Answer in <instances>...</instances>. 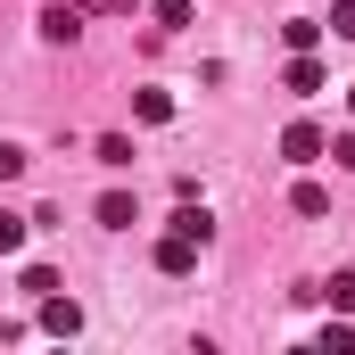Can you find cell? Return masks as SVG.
<instances>
[{
  "label": "cell",
  "instance_id": "1",
  "mask_svg": "<svg viewBox=\"0 0 355 355\" xmlns=\"http://www.w3.org/2000/svg\"><path fill=\"white\" fill-rule=\"evenodd\" d=\"M281 157H289V166H322V157H331V132H322L314 116H297V124L281 132Z\"/></svg>",
  "mask_w": 355,
  "mask_h": 355
},
{
  "label": "cell",
  "instance_id": "2",
  "mask_svg": "<svg viewBox=\"0 0 355 355\" xmlns=\"http://www.w3.org/2000/svg\"><path fill=\"white\" fill-rule=\"evenodd\" d=\"M75 33H83V0H42V42H58V50H67Z\"/></svg>",
  "mask_w": 355,
  "mask_h": 355
},
{
  "label": "cell",
  "instance_id": "3",
  "mask_svg": "<svg viewBox=\"0 0 355 355\" xmlns=\"http://www.w3.org/2000/svg\"><path fill=\"white\" fill-rule=\"evenodd\" d=\"M281 83L297 91V99H314V91L331 83V75H322V58H314V50H289V67H281Z\"/></svg>",
  "mask_w": 355,
  "mask_h": 355
},
{
  "label": "cell",
  "instance_id": "4",
  "mask_svg": "<svg viewBox=\"0 0 355 355\" xmlns=\"http://www.w3.org/2000/svg\"><path fill=\"white\" fill-rule=\"evenodd\" d=\"M157 272H198V240H190V232H166V240H157Z\"/></svg>",
  "mask_w": 355,
  "mask_h": 355
},
{
  "label": "cell",
  "instance_id": "5",
  "mask_svg": "<svg viewBox=\"0 0 355 355\" xmlns=\"http://www.w3.org/2000/svg\"><path fill=\"white\" fill-rule=\"evenodd\" d=\"M42 331H58V339H75V331H83V306L50 289V297H42Z\"/></svg>",
  "mask_w": 355,
  "mask_h": 355
},
{
  "label": "cell",
  "instance_id": "6",
  "mask_svg": "<svg viewBox=\"0 0 355 355\" xmlns=\"http://www.w3.org/2000/svg\"><path fill=\"white\" fill-rule=\"evenodd\" d=\"M132 116L141 124H174V91H132Z\"/></svg>",
  "mask_w": 355,
  "mask_h": 355
},
{
  "label": "cell",
  "instance_id": "7",
  "mask_svg": "<svg viewBox=\"0 0 355 355\" xmlns=\"http://www.w3.org/2000/svg\"><path fill=\"white\" fill-rule=\"evenodd\" d=\"M322 33H331V25H322V17H289V25H281V42H289V50H314V42H322Z\"/></svg>",
  "mask_w": 355,
  "mask_h": 355
},
{
  "label": "cell",
  "instance_id": "8",
  "mask_svg": "<svg viewBox=\"0 0 355 355\" xmlns=\"http://www.w3.org/2000/svg\"><path fill=\"white\" fill-rule=\"evenodd\" d=\"M91 157H99V166H116V174H124V166H132V141H124V132H99V141H91Z\"/></svg>",
  "mask_w": 355,
  "mask_h": 355
},
{
  "label": "cell",
  "instance_id": "9",
  "mask_svg": "<svg viewBox=\"0 0 355 355\" xmlns=\"http://www.w3.org/2000/svg\"><path fill=\"white\" fill-rule=\"evenodd\" d=\"M17 289H25V297H33V306H42V297H50V289H58V265H25V272H17Z\"/></svg>",
  "mask_w": 355,
  "mask_h": 355
},
{
  "label": "cell",
  "instance_id": "10",
  "mask_svg": "<svg viewBox=\"0 0 355 355\" xmlns=\"http://www.w3.org/2000/svg\"><path fill=\"white\" fill-rule=\"evenodd\" d=\"M289 207H297V215H331V190H322V182H297Z\"/></svg>",
  "mask_w": 355,
  "mask_h": 355
},
{
  "label": "cell",
  "instance_id": "11",
  "mask_svg": "<svg viewBox=\"0 0 355 355\" xmlns=\"http://www.w3.org/2000/svg\"><path fill=\"white\" fill-rule=\"evenodd\" d=\"M99 223H107V232H132V198L107 190V198H99Z\"/></svg>",
  "mask_w": 355,
  "mask_h": 355
},
{
  "label": "cell",
  "instance_id": "12",
  "mask_svg": "<svg viewBox=\"0 0 355 355\" xmlns=\"http://www.w3.org/2000/svg\"><path fill=\"white\" fill-rule=\"evenodd\" d=\"M25 232H33V215H8V207H0V257H17Z\"/></svg>",
  "mask_w": 355,
  "mask_h": 355
},
{
  "label": "cell",
  "instance_id": "13",
  "mask_svg": "<svg viewBox=\"0 0 355 355\" xmlns=\"http://www.w3.org/2000/svg\"><path fill=\"white\" fill-rule=\"evenodd\" d=\"M314 297H331V306H339V314H355V272H331V281H322V289H314Z\"/></svg>",
  "mask_w": 355,
  "mask_h": 355
},
{
  "label": "cell",
  "instance_id": "14",
  "mask_svg": "<svg viewBox=\"0 0 355 355\" xmlns=\"http://www.w3.org/2000/svg\"><path fill=\"white\" fill-rule=\"evenodd\" d=\"M314 347H322V355H347V347H355V322H322V339H314Z\"/></svg>",
  "mask_w": 355,
  "mask_h": 355
},
{
  "label": "cell",
  "instance_id": "15",
  "mask_svg": "<svg viewBox=\"0 0 355 355\" xmlns=\"http://www.w3.org/2000/svg\"><path fill=\"white\" fill-rule=\"evenodd\" d=\"M149 17H157V25L174 33V25H190V0H149Z\"/></svg>",
  "mask_w": 355,
  "mask_h": 355
},
{
  "label": "cell",
  "instance_id": "16",
  "mask_svg": "<svg viewBox=\"0 0 355 355\" xmlns=\"http://www.w3.org/2000/svg\"><path fill=\"white\" fill-rule=\"evenodd\" d=\"M322 25H331L339 42H355V0H331V17H322Z\"/></svg>",
  "mask_w": 355,
  "mask_h": 355
},
{
  "label": "cell",
  "instance_id": "17",
  "mask_svg": "<svg viewBox=\"0 0 355 355\" xmlns=\"http://www.w3.org/2000/svg\"><path fill=\"white\" fill-rule=\"evenodd\" d=\"M25 166H33V157H25L17 141H0V182H17V174H25Z\"/></svg>",
  "mask_w": 355,
  "mask_h": 355
},
{
  "label": "cell",
  "instance_id": "18",
  "mask_svg": "<svg viewBox=\"0 0 355 355\" xmlns=\"http://www.w3.org/2000/svg\"><path fill=\"white\" fill-rule=\"evenodd\" d=\"M331 157H339V166L355 174V132H339V141H331Z\"/></svg>",
  "mask_w": 355,
  "mask_h": 355
},
{
  "label": "cell",
  "instance_id": "19",
  "mask_svg": "<svg viewBox=\"0 0 355 355\" xmlns=\"http://www.w3.org/2000/svg\"><path fill=\"white\" fill-rule=\"evenodd\" d=\"M347 116H355V91H347Z\"/></svg>",
  "mask_w": 355,
  "mask_h": 355
}]
</instances>
